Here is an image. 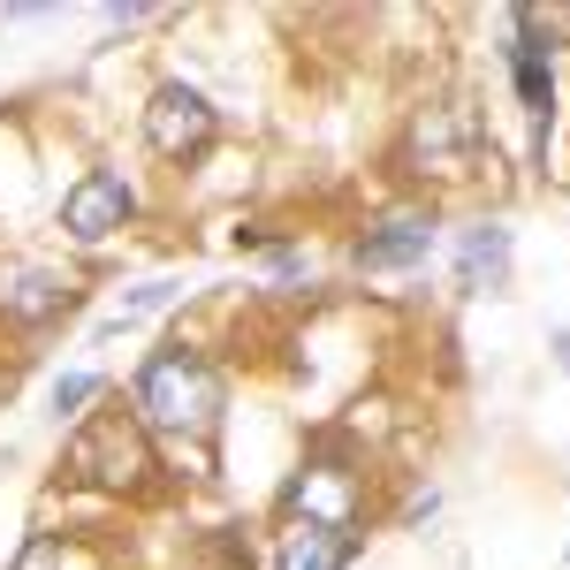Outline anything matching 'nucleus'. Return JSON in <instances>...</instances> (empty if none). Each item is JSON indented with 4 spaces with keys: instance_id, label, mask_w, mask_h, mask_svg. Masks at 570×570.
Wrapping results in <instances>:
<instances>
[{
    "instance_id": "nucleus-13",
    "label": "nucleus",
    "mask_w": 570,
    "mask_h": 570,
    "mask_svg": "<svg viewBox=\"0 0 570 570\" xmlns=\"http://www.w3.org/2000/svg\"><path fill=\"white\" fill-rule=\"evenodd\" d=\"M145 16H153V8H137V0H122V8H107V23H115V31H130V23H145Z\"/></svg>"
},
{
    "instance_id": "nucleus-4",
    "label": "nucleus",
    "mask_w": 570,
    "mask_h": 570,
    "mask_svg": "<svg viewBox=\"0 0 570 570\" xmlns=\"http://www.w3.org/2000/svg\"><path fill=\"white\" fill-rule=\"evenodd\" d=\"M214 137H220V115L206 107V91H190V85H160L153 99H145V145L160 153V160H206L214 153Z\"/></svg>"
},
{
    "instance_id": "nucleus-14",
    "label": "nucleus",
    "mask_w": 570,
    "mask_h": 570,
    "mask_svg": "<svg viewBox=\"0 0 570 570\" xmlns=\"http://www.w3.org/2000/svg\"><path fill=\"white\" fill-rule=\"evenodd\" d=\"M548 351H556V365H563V373H570V327H563V335H556V343H548Z\"/></svg>"
},
{
    "instance_id": "nucleus-6",
    "label": "nucleus",
    "mask_w": 570,
    "mask_h": 570,
    "mask_svg": "<svg viewBox=\"0 0 570 570\" xmlns=\"http://www.w3.org/2000/svg\"><path fill=\"white\" fill-rule=\"evenodd\" d=\"M130 214H137V190L115 176V168H91V176H77L61 190V228H69L77 244H107Z\"/></svg>"
},
{
    "instance_id": "nucleus-12",
    "label": "nucleus",
    "mask_w": 570,
    "mask_h": 570,
    "mask_svg": "<svg viewBox=\"0 0 570 570\" xmlns=\"http://www.w3.org/2000/svg\"><path fill=\"white\" fill-rule=\"evenodd\" d=\"M69 556H77V548H69L61 532H31V540L16 548V563H8V570H69Z\"/></svg>"
},
{
    "instance_id": "nucleus-5",
    "label": "nucleus",
    "mask_w": 570,
    "mask_h": 570,
    "mask_svg": "<svg viewBox=\"0 0 570 570\" xmlns=\"http://www.w3.org/2000/svg\"><path fill=\"white\" fill-rule=\"evenodd\" d=\"M282 518H305V525L357 532V518H365V487H357L351 464H305L297 480L282 487Z\"/></svg>"
},
{
    "instance_id": "nucleus-9",
    "label": "nucleus",
    "mask_w": 570,
    "mask_h": 570,
    "mask_svg": "<svg viewBox=\"0 0 570 570\" xmlns=\"http://www.w3.org/2000/svg\"><path fill=\"white\" fill-rule=\"evenodd\" d=\"M357 540H365V532H335V525L282 518V532H274V570H351Z\"/></svg>"
},
{
    "instance_id": "nucleus-11",
    "label": "nucleus",
    "mask_w": 570,
    "mask_h": 570,
    "mask_svg": "<svg viewBox=\"0 0 570 570\" xmlns=\"http://www.w3.org/2000/svg\"><path fill=\"white\" fill-rule=\"evenodd\" d=\"M99 395H107L99 373H61L53 381V419H85V403H99Z\"/></svg>"
},
{
    "instance_id": "nucleus-15",
    "label": "nucleus",
    "mask_w": 570,
    "mask_h": 570,
    "mask_svg": "<svg viewBox=\"0 0 570 570\" xmlns=\"http://www.w3.org/2000/svg\"><path fill=\"white\" fill-rule=\"evenodd\" d=\"M563 563H570V548H563Z\"/></svg>"
},
{
    "instance_id": "nucleus-10",
    "label": "nucleus",
    "mask_w": 570,
    "mask_h": 570,
    "mask_svg": "<svg viewBox=\"0 0 570 570\" xmlns=\"http://www.w3.org/2000/svg\"><path fill=\"white\" fill-rule=\"evenodd\" d=\"M502 274H510V228L502 220H480V228H464L456 236V289H502Z\"/></svg>"
},
{
    "instance_id": "nucleus-8",
    "label": "nucleus",
    "mask_w": 570,
    "mask_h": 570,
    "mask_svg": "<svg viewBox=\"0 0 570 570\" xmlns=\"http://www.w3.org/2000/svg\"><path fill=\"white\" fill-rule=\"evenodd\" d=\"M69 274H53L46 259H0V320L16 327H46L53 312H69Z\"/></svg>"
},
{
    "instance_id": "nucleus-7",
    "label": "nucleus",
    "mask_w": 570,
    "mask_h": 570,
    "mask_svg": "<svg viewBox=\"0 0 570 570\" xmlns=\"http://www.w3.org/2000/svg\"><path fill=\"white\" fill-rule=\"evenodd\" d=\"M434 244H441V220L434 214H389V220H373V228L357 236L351 259L365 266V274H403V266L434 259Z\"/></svg>"
},
{
    "instance_id": "nucleus-3",
    "label": "nucleus",
    "mask_w": 570,
    "mask_h": 570,
    "mask_svg": "<svg viewBox=\"0 0 570 570\" xmlns=\"http://www.w3.org/2000/svg\"><path fill=\"white\" fill-rule=\"evenodd\" d=\"M403 168L411 176H434V183H464L480 168V122L472 107H426L411 137H403Z\"/></svg>"
},
{
    "instance_id": "nucleus-1",
    "label": "nucleus",
    "mask_w": 570,
    "mask_h": 570,
    "mask_svg": "<svg viewBox=\"0 0 570 570\" xmlns=\"http://www.w3.org/2000/svg\"><path fill=\"white\" fill-rule=\"evenodd\" d=\"M220 373H214V357L206 351H190V343H160V351L137 365V395H130V411H137V426L145 434H160V441H190L206 464H214V434H220Z\"/></svg>"
},
{
    "instance_id": "nucleus-2",
    "label": "nucleus",
    "mask_w": 570,
    "mask_h": 570,
    "mask_svg": "<svg viewBox=\"0 0 570 570\" xmlns=\"http://www.w3.org/2000/svg\"><path fill=\"white\" fill-rule=\"evenodd\" d=\"M61 472L91 494H145L153 487V434L137 426V411L107 403V411H85L77 434L61 441Z\"/></svg>"
}]
</instances>
